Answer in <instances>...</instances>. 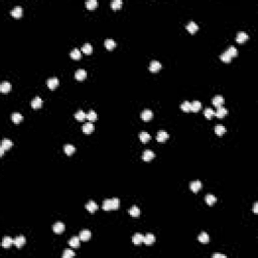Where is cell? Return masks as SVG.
I'll return each instance as SVG.
<instances>
[{
	"label": "cell",
	"instance_id": "obj_1",
	"mask_svg": "<svg viewBox=\"0 0 258 258\" xmlns=\"http://www.w3.org/2000/svg\"><path fill=\"white\" fill-rule=\"evenodd\" d=\"M120 206V201L118 198H113L110 200H105L103 202V210L105 211H110V210H117Z\"/></svg>",
	"mask_w": 258,
	"mask_h": 258
},
{
	"label": "cell",
	"instance_id": "obj_2",
	"mask_svg": "<svg viewBox=\"0 0 258 258\" xmlns=\"http://www.w3.org/2000/svg\"><path fill=\"white\" fill-rule=\"evenodd\" d=\"M59 79L56 77H53V78H49V80H47V87L49 88L51 90H55L57 87L59 86Z\"/></svg>",
	"mask_w": 258,
	"mask_h": 258
},
{
	"label": "cell",
	"instance_id": "obj_3",
	"mask_svg": "<svg viewBox=\"0 0 258 258\" xmlns=\"http://www.w3.org/2000/svg\"><path fill=\"white\" fill-rule=\"evenodd\" d=\"M154 156H155V154H154L153 151H151L150 149H146L142 154V159L144 161H150Z\"/></svg>",
	"mask_w": 258,
	"mask_h": 258
},
{
	"label": "cell",
	"instance_id": "obj_4",
	"mask_svg": "<svg viewBox=\"0 0 258 258\" xmlns=\"http://www.w3.org/2000/svg\"><path fill=\"white\" fill-rule=\"evenodd\" d=\"M152 116H153V113H152V111L149 110V109H145V110L142 111V113H141V118L144 121H149L152 118Z\"/></svg>",
	"mask_w": 258,
	"mask_h": 258
},
{
	"label": "cell",
	"instance_id": "obj_5",
	"mask_svg": "<svg viewBox=\"0 0 258 258\" xmlns=\"http://www.w3.org/2000/svg\"><path fill=\"white\" fill-rule=\"evenodd\" d=\"M86 77H87V73H86L85 70H83V69H79V70L76 71L75 78L78 80V81H83Z\"/></svg>",
	"mask_w": 258,
	"mask_h": 258
},
{
	"label": "cell",
	"instance_id": "obj_6",
	"mask_svg": "<svg viewBox=\"0 0 258 258\" xmlns=\"http://www.w3.org/2000/svg\"><path fill=\"white\" fill-rule=\"evenodd\" d=\"M161 69V64H160L158 61H152L149 65V70L151 71L152 73L158 72V71Z\"/></svg>",
	"mask_w": 258,
	"mask_h": 258
},
{
	"label": "cell",
	"instance_id": "obj_7",
	"mask_svg": "<svg viewBox=\"0 0 258 258\" xmlns=\"http://www.w3.org/2000/svg\"><path fill=\"white\" fill-rule=\"evenodd\" d=\"M190 188L194 193H197L202 189V183L200 181H194L190 183Z\"/></svg>",
	"mask_w": 258,
	"mask_h": 258
},
{
	"label": "cell",
	"instance_id": "obj_8",
	"mask_svg": "<svg viewBox=\"0 0 258 258\" xmlns=\"http://www.w3.org/2000/svg\"><path fill=\"white\" fill-rule=\"evenodd\" d=\"M248 39V34L244 31H240L237 33L236 36V41H238L239 43H245L246 41Z\"/></svg>",
	"mask_w": 258,
	"mask_h": 258
},
{
	"label": "cell",
	"instance_id": "obj_9",
	"mask_svg": "<svg viewBox=\"0 0 258 258\" xmlns=\"http://www.w3.org/2000/svg\"><path fill=\"white\" fill-rule=\"evenodd\" d=\"M213 105L214 106H216L218 108V107H221L223 104H224V98H223L221 95H217V96H215L213 98Z\"/></svg>",
	"mask_w": 258,
	"mask_h": 258
},
{
	"label": "cell",
	"instance_id": "obj_10",
	"mask_svg": "<svg viewBox=\"0 0 258 258\" xmlns=\"http://www.w3.org/2000/svg\"><path fill=\"white\" fill-rule=\"evenodd\" d=\"M155 242V236L153 234H147L146 236L144 237V240H143V243L145 245H152V244Z\"/></svg>",
	"mask_w": 258,
	"mask_h": 258
},
{
	"label": "cell",
	"instance_id": "obj_11",
	"mask_svg": "<svg viewBox=\"0 0 258 258\" xmlns=\"http://www.w3.org/2000/svg\"><path fill=\"white\" fill-rule=\"evenodd\" d=\"M53 232L57 233V234H61L65 231V225L63 224L62 222H57L56 224L53 225Z\"/></svg>",
	"mask_w": 258,
	"mask_h": 258
},
{
	"label": "cell",
	"instance_id": "obj_12",
	"mask_svg": "<svg viewBox=\"0 0 258 258\" xmlns=\"http://www.w3.org/2000/svg\"><path fill=\"white\" fill-rule=\"evenodd\" d=\"M79 238L80 240H82V241H88V240H90V238H91V232H90L89 230H83L80 232V235H79Z\"/></svg>",
	"mask_w": 258,
	"mask_h": 258
},
{
	"label": "cell",
	"instance_id": "obj_13",
	"mask_svg": "<svg viewBox=\"0 0 258 258\" xmlns=\"http://www.w3.org/2000/svg\"><path fill=\"white\" fill-rule=\"evenodd\" d=\"M167 138H169V134H167V131L161 130L157 133V135H156V139H157L158 142H164Z\"/></svg>",
	"mask_w": 258,
	"mask_h": 258
},
{
	"label": "cell",
	"instance_id": "obj_14",
	"mask_svg": "<svg viewBox=\"0 0 258 258\" xmlns=\"http://www.w3.org/2000/svg\"><path fill=\"white\" fill-rule=\"evenodd\" d=\"M143 240H144V236L140 233H136L132 238V242L135 245H140L141 243H143Z\"/></svg>",
	"mask_w": 258,
	"mask_h": 258
},
{
	"label": "cell",
	"instance_id": "obj_15",
	"mask_svg": "<svg viewBox=\"0 0 258 258\" xmlns=\"http://www.w3.org/2000/svg\"><path fill=\"white\" fill-rule=\"evenodd\" d=\"M93 130H94V125L91 122H87L83 125V132L86 134H90L93 132Z\"/></svg>",
	"mask_w": 258,
	"mask_h": 258
},
{
	"label": "cell",
	"instance_id": "obj_16",
	"mask_svg": "<svg viewBox=\"0 0 258 258\" xmlns=\"http://www.w3.org/2000/svg\"><path fill=\"white\" fill-rule=\"evenodd\" d=\"M12 244H14V240H13L11 237L9 236H6L3 238L2 240V247L4 248H9Z\"/></svg>",
	"mask_w": 258,
	"mask_h": 258
},
{
	"label": "cell",
	"instance_id": "obj_17",
	"mask_svg": "<svg viewBox=\"0 0 258 258\" xmlns=\"http://www.w3.org/2000/svg\"><path fill=\"white\" fill-rule=\"evenodd\" d=\"M43 106V100L41 97H35L33 100L31 101V107L33 109H39Z\"/></svg>",
	"mask_w": 258,
	"mask_h": 258
},
{
	"label": "cell",
	"instance_id": "obj_18",
	"mask_svg": "<svg viewBox=\"0 0 258 258\" xmlns=\"http://www.w3.org/2000/svg\"><path fill=\"white\" fill-rule=\"evenodd\" d=\"M228 114V110H227L226 108H224V107H218V110L217 112L215 113V115L217 116L218 118H223L225 117V116Z\"/></svg>",
	"mask_w": 258,
	"mask_h": 258
},
{
	"label": "cell",
	"instance_id": "obj_19",
	"mask_svg": "<svg viewBox=\"0 0 258 258\" xmlns=\"http://www.w3.org/2000/svg\"><path fill=\"white\" fill-rule=\"evenodd\" d=\"M187 29H188V31L191 32V33H195V32L199 29V26L195 21H190L188 24H187Z\"/></svg>",
	"mask_w": 258,
	"mask_h": 258
},
{
	"label": "cell",
	"instance_id": "obj_20",
	"mask_svg": "<svg viewBox=\"0 0 258 258\" xmlns=\"http://www.w3.org/2000/svg\"><path fill=\"white\" fill-rule=\"evenodd\" d=\"M86 209H87L90 213H94L96 210H98V205H97L95 202H93V201H90L87 205H86Z\"/></svg>",
	"mask_w": 258,
	"mask_h": 258
},
{
	"label": "cell",
	"instance_id": "obj_21",
	"mask_svg": "<svg viewBox=\"0 0 258 258\" xmlns=\"http://www.w3.org/2000/svg\"><path fill=\"white\" fill-rule=\"evenodd\" d=\"M25 238H24L23 236H18V237H16V238L14 239V245L16 246V247H18V248H20V247H22V246L24 245V244H25Z\"/></svg>",
	"mask_w": 258,
	"mask_h": 258
},
{
	"label": "cell",
	"instance_id": "obj_22",
	"mask_svg": "<svg viewBox=\"0 0 258 258\" xmlns=\"http://www.w3.org/2000/svg\"><path fill=\"white\" fill-rule=\"evenodd\" d=\"M11 15L15 18H19L22 15V8L20 6H15L14 8L11 10Z\"/></svg>",
	"mask_w": 258,
	"mask_h": 258
},
{
	"label": "cell",
	"instance_id": "obj_23",
	"mask_svg": "<svg viewBox=\"0 0 258 258\" xmlns=\"http://www.w3.org/2000/svg\"><path fill=\"white\" fill-rule=\"evenodd\" d=\"M64 150H65V153H66L67 155H72V154L76 151V148H75V146H74V145L67 144V145H65Z\"/></svg>",
	"mask_w": 258,
	"mask_h": 258
},
{
	"label": "cell",
	"instance_id": "obj_24",
	"mask_svg": "<svg viewBox=\"0 0 258 258\" xmlns=\"http://www.w3.org/2000/svg\"><path fill=\"white\" fill-rule=\"evenodd\" d=\"M104 45H105V47H106V49H109V51H112V49H113L114 47H116L115 41H113V39H106V41H105V43H104Z\"/></svg>",
	"mask_w": 258,
	"mask_h": 258
},
{
	"label": "cell",
	"instance_id": "obj_25",
	"mask_svg": "<svg viewBox=\"0 0 258 258\" xmlns=\"http://www.w3.org/2000/svg\"><path fill=\"white\" fill-rule=\"evenodd\" d=\"M69 244H70V246L71 247H73V248L79 247L80 246V238L79 237H73V238L70 239Z\"/></svg>",
	"mask_w": 258,
	"mask_h": 258
},
{
	"label": "cell",
	"instance_id": "obj_26",
	"mask_svg": "<svg viewBox=\"0 0 258 258\" xmlns=\"http://www.w3.org/2000/svg\"><path fill=\"white\" fill-rule=\"evenodd\" d=\"M215 132L217 135L221 136V135H223L225 132H226V128H225V126H223L222 124H218V125H216V127H215Z\"/></svg>",
	"mask_w": 258,
	"mask_h": 258
},
{
	"label": "cell",
	"instance_id": "obj_27",
	"mask_svg": "<svg viewBox=\"0 0 258 258\" xmlns=\"http://www.w3.org/2000/svg\"><path fill=\"white\" fill-rule=\"evenodd\" d=\"M11 90V84L8 83V82H4L0 85V91L2 93H8Z\"/></svg>",
	"mask_w": 258,
	"mask_h": 258
},
{
	"label": "cell",
	"instance_id": "obj_28",
	"mask_svg": "<svg viewBox=\"0 0 258 258\" xmlns=\"http://www.w3.org/2000/svg\"><path fill=\"white\" fill-rule=\"evenodd\" d=\"M11 119H12V121L14 122V123L18 124V123H20V122L22 121L23 117H22V115L20 113L15 112V113H12V115H11Z\"/></svg>",
	"mask_w": 258,
	"mask_h": 258
},
{
	"label": "cell",
	"instance_id": "obj_29",
	"mask_svg": "<svg viewBox=\"0 0 258 258\" xmlns=\"http://www.w3.org/2000/svg\"><path fill=\"white\" fill-rule=\"evenodd\" d=\"M202 107V104H201L200 101L196 100L194 101L193 103H191V111H194V112H198L199 110L201 109Z\"/></svg>",
	"mask_w": 258,
	"mask_h": 258
},
{
	"label": "cell",
	"instance_id": "obj_30",
	"mask_svg": "<svg viewBox=\"0 0 258 258\" xmlns=\"http://www.w3.org/2000/svg\"><path fill=\"white\" fill-rule=\"evenodd\" d=\"M209 240H210V238L206 232H202L200 234V236H199V241H200L202 244H207L208 242H209Z\"/></svg>",
	"mask_w": 258,
	"mask_h": 258
},
{
	"label": "cell",
	"instance_id": "obj_31",
	"mask_svg": "<svg viewBox=\"0 0 258 258\" xmlns=\"http://www.w3.org/2000/svg\"><path fill=\"white\" fill-rule=\"evenodd\" d=\"M205 201H206V203H207L208 205L212 206V205H214L216 202H217V198H216L215 196H213V195L209 194V195H207V196H206Z\"/></svg>",
	"mask_w": 258,
	"mask_h": 258
},
{
	"label": "cell",
	"instance_id": "obj_32",
	"mask_svg": "<svg viewBox=\"0 0 258 258\" xmlns=\"http://www.w3.org/2000/svg\"><path fill=\"white\" fill-rule=\"evenodd\" d=\"M71 58H72L73 60H80V59L82 58L81 51H80L78 49H73V51H71Z\"/></svg>",
	"mask_w": 258,
	"mask_h": 258
},
{
	"label": "cell",
	"instance_id": "obj_33",
	"mask_svg": "<svg viewBox=\"0 0 258 258\" xmlns=\"http://www.w3.org/2000/svg\"><path fill=\"white\" fill-rule=\"evenodd\" d=\"M139 139H140L143 143H146L147 141L150 140V134L148 132L143 131V132H141L140 134H139Z\"/></svg>",
	"mask_w": 258,
	"mask_h": 258
},
{
	"label": "cell",
	"instance_id": "obj_34",
	"mask_svg": "<svg viewBox=\"0 0 258 258\" xmlns=\"http://www.w3.org/2000/svg\"><path fill=\"white\" fill-rule=\"evenodd\" d=\"M97 5H98V1H97V0H88L87 2H86V6H87V8L90 9V10L96 8Z\"/></svg>",
	"mask_w": 258,
	"mask_h": 258
},
{
	"label": "cell",
	"instance_id": "obj_35",
	"mask_svg": "<svg viewBox=\"0 0 258 258\" xmlns=\"http://www.w3.org/2000/svg\"><path fill=\"white\" fill-rule=\"evenodd\" d=\"M129 214H130L132 217H138L140 215V210L137 206H133L131 207V209L129 210Z\"/></svg>",
	"mask_w": 258,
	"mask_h": 258
},
{
	"label": "cell",
	"instance_id": "obj_36",
	"mask_svg": "<svg viewBox=\"0 0 258 258\" xmlns=\"http://www.w3.org/2000/svg\"><path fill=\"white\" fill-rule=\"evenodd\" d=\"M97 113L94 111V110H90L89 112L87 113V116H86V118H87L89 121H95V120L97 119Z\"/></svg>",
	"mask_w": 258,
	"mask_h": 258
},
{
	"label": "cell",
	"instance_id": "obj_37",
	"mask_svg": "<svg viewBox=\"0 0 258 258\" xmlns=\"http://www.w3.org/2000/svg\"><path fill=\"white\" fill-rule=\"evenodd\" d=\"M86 116H87V114H86L83 110H79V111L75 114V118L78 120V121H83L84 119H86Z\"/></svg>",
	"mask_w": 258,
	"mask_h": 258
},
{
	"label": "cell",
	"instance_id": "obj_38",
	"mask_svg": "<svg viewBox=\"0 0 258 258\" xmlns=\"http://www.w3.org/2000/svg\"><path fill=\"white\" fill-rule=\"evenodd\" d=\"M82 51H83V53H86V55H90V53H92V51H93V47H92L90 43H85V45H83V47H82Z\"/></svg>",
	"mask_w": 258,
	"mask_h": 258
},
{
	"label": "cell",
	"instance_id": "obj_39",
	"mask_svg": "<svg viewBox=\"0 0 258 258\" xmlns=\"http://www.w3.org/2000/svg\"><path fill=\"white\" fill-rule=\"evenodd\" d=\"M204 115L207 119H211L214 115H215V112L212 108H206L205 111H204Z\"/></svg>",
	"mask_w": 258,
	"mask_h": 258
},
{
	"label": "cell",
	"instance_id": "obj_40",
	"mask_svg": "<svg viewBox=\"0 0 258 258\" xmlns=\"http://www.w3.org/2000/svg\"><path fill=\"white\" fill-rule=\"evenodd\" d=\"M226 53H227V55H229V56H230L231 58H233V57H236L237 55H238V51H237L236 47H229V49L226 51Z\"/></svg>",
	"mask_w": 258,
	"mask_h": 258
},
{
	"label": "cell",
	"instance_id": "obj_41",
	"mask_svg": "<svg viewBox=\"0 0 258 258\" xmlns=\"http://www.w3.org/2000/svg\"><path fill=\"white\" fill-rule=\"evenodd\" d=\"M1 146L4 148V149H9V148H11V146H12V141L10 140V139H3L2 140V143H1Z\"/></svg>",
	"mask_w": 258,
	"mask_h": 258
},
{
	"label": "cell",
	"instance_id": "obj_42",
	"mask_svg": "<svg viewBox=\"0 0 258 258\" xmlns=\"http://www.w3.org/2000/svg\"><path fill=\"white\" fill-rule=\"evenodd\" d=\"M181 110H183V111H185V112L191 111V103L189 102V101H185V102L181 103Z\"/></svg>",
	"mask_w": 258,
	"mask_h": 258
},
{
	"label": "cell",
	"instance_id": "obj_43",
	"mask_svg": "<svg viewBox=\"0 0 258 258\" xmlns=\"http://www.w3.org/2000/svg\"><path fill=\"white\" fill-rule=\"evenodd\" d=\"M122 1L121 0H113L111 2V7L112 9H114V10H116V9H119L120 7L122 6Z\"/></svg>",
	"mask_w": 258,
	"mask_h": 258
},
{
	"label": "cell",
	"instance_id": "obj_44",
	"mask_svg": "<svg viewBox=\"0 0 258 258\" xmlns=\"http://www.w3.org/2000/svg\"><path fill=\"white\" fill-rule=\"evenodd\" d=\"M75 255H76L75 252L71 249H65L64 253H63V257L64 258H71V257H74Z\"/></svg>",
	"mask_w": 258,
	"mask_h": 258
},
{
	"label": "cell",
	"instance_id": "obj_45",
	"mask_svg": "<svg viewBox=\"0 0 258 258\" xmlns=\"http://www.w3.org/2000/svg\"><path fill=\"white\" fill-rule=\"evenodd\" d=\"M220 59H221V60H222L223 62H225V63H230L231 60H232V58H231L229 55H227L226 51H225V53H223L222 55L220 56Z\"/></svg>",
	"mask_w": 258,
	"mask_h": 258
},
{
	"label": "cell",
	"instance_id": "obj_46",
	"mask_svg": "<svg viewBox=\"0 0 258 258\" xmlns=\"http://www.w3.org/2000/svg\"><path fill=\"white\" fill-rule=\"evenodd\" d=\"M213 258H226V255H224V254H220V253H216L213 255Z\"/></svg>",
	"mask_w": 258,
	"mask_h": 258
},
{
	"label": "cell",
	"instance_id": "obj_47",
	"mask_svg": "<svg viewBox=\"0 0 258 258\" xmlns=\"http://www.w3.org/2000/svg\"><path fill=\"white\" fill-rule=\"evenodd\" d=\"M253 212L254 213H257L258 212V204L257 203H255V204H254V207H253Z\"/></svg>",
	"mask_w": 258,
	"mask_h": 258
},
{
	"label": "cell",
	"instance_id": "obj_48",
	"mask_svg": "<svg viewBox=\"0 0 258 258\" xmlns=\"http://www.w3.org/2000/svg\"><path fill=\"white\" fill-rule=\"evenodd\" d=\"M4 150H5V149H4V148H3L2 146L0 147V155H1V156H3V154H4Z\"/></svg>",
	"mask_w": 258,
	"mask_h": 258
}]
</instances>
